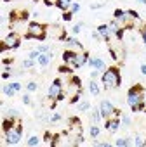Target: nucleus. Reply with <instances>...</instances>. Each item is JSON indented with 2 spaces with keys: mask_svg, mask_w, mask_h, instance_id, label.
I'll list each match as a JSON object with an SVG mask.
<instances>
[{
  "mask_svg": "<svg viewBox=\"0 0 146 147\" xmlns=\"http://www.w3.org/2000/svg\"><path fill=\"white\" fill-rule=\"evenodd\" d=\"M127 104L130 106L132 111H143L144 109V90H143V87L136 85L129 90Z\"/></svg>",
  "mask_w": 146,
  "mask_h": 147,
  "instance_id": "obj_1",
  "label": "nucleus"
},
{
  "mask_svg": "<svg viewBox=\"0 0 146 147\" xmlns=\"http://www.w3.org/2000/svg\"><path fill=\"white\" fill-rule=\"evenodd\" d=\"M101 80H103L104 87H108V88H117V87L122 85V78H120V73H118L117 67H110V69H106V71L103 73Z\"/></svg>",
  "mask_w": 146,
  "mask_h": 147,
  "instance_id": "obj_2",
  "label": "nucleus"
},
{
  "mask_svg": "<svg viewBox=\"0 0 146 147\" xmlns=\"http://www.w3.org/2000/svg\"><path fill=\"white\" fill-rule=\"evenodd\" d=\"M26 38H37V40H44L45 38V26L38 24V23H31L28 26V33Z\"/></svg>",
  "mask_w": 146,
  "mask_h": 147,
  "instance_id": "obj_3",
  "label": "nucleus"
},
{
  "mask_svg": "<svg viewBox=\"0 0 146 147\" xmlns=\"http://www.w3.org/2000/svg\"><path fill=\"white\" fill-rule=\"evenodd\" d=\"M49 97L54 99V100H63V99H64L61 80H54V82H52V85L49 87Z\"/></svg>",
  "mask_w": 146,
  "mask_h": 147,
  "instance_id": "obj_4",
  "label": "nucleus"
},
{
  "mask_svg": "<svg viewBox=\"0 0 146 147\" xmlns=\"http://www.w3.org/2000/svg\"><path fill=\"white\" fill-rule=\"evenodd\" d=\"M21 125L18 123L12 130H9L7 133H5V140H7V144H12V145H16L19 140H21Z\"/></svg>",
  "mask_w": 146,
  "mask_h": 147,
  "instance_id": "obj_5",
  "label": "nucleus"
},
{
  "mask_svg": "<svg viewBox=\"0 0 146 147\" xmlns=\"http://www.w3.org/2000/svg\"><path fill=\"white\" fill-rule=\"evenodd\" d=\"M19 45V35L18 33H9L4 40V45H2V50L5 49H16Z\"/></svg>",
  "mask_w": 146,
  "mask_h": 147,
  "instance_id": "obj_6",
  "label": "nucleus"
},
{
  "mask_svg": "<svg viewBox=\"0 0 146 147\" xmlns=\"http://www.w3.org/2000/svg\"><path fill=\"white\" fill-rule=\"evenodd\" d=\"M99 111H101V116L103 118H111L113 116V111H115V107L111 106V102H108V100H103L101 102V106H99Z\"/></svg>",
  "mask_w": 146,
  "mask_h": 147,
  "instance_id": "obj_7",
  "label": "nucleus"
},
{
  "mask_svg": "<svg viewBox=\"0 0 146 147\" xmlns=\"http://www.w3.org/2000/svg\"><path fill=\"white\" fill-rule=\"evenodd\" d=\"M18 123H19V119H14V116H9V119H4V123H2V130H4V133H7L9 130H12Z\"/></svg>",
  "mask_w": 146,
  "mask_h": 147,
  "instance_id": "obj_8",
  "label": "nucleus"
},
{
  "mask_svg": "<svg viewBox=\"0 0 146 147\" xmlns=\"http://www.w3.org/2000/svg\"><path fill=\"white\" fill-rule=\"evenodd\" d=\"M87 61H89V54H87V52H84V54H80V55L77 54V57H75V61H73L71 66H73V67H80V66H84Z\"/></svg>",
  "mask_w": 146,
  "mask_h": 147,
  "instance_id": "obj_9",
  "label": "nucleus"
},
{
  "mask_svg": "<svg viewBox=\"0 0 146 147\" xmlns=\"http://www.w3.org/2000/svg\"><path fill=\"white\" fill-rule=\"evenodd\" d=\"M28 19V11H12L11 12V21H25Z\"/></svg>",
  "mask_w": 146,
  "mask_h": 147,
  "instance_id": "obj_10",
  "label": "nucleus"
},
{
  "mask_svg": "<svg viewBox=\"0 0 146 147\" xmlns=\"http://www.w3.org/2000/svg\"><path fill=\"white\" fill-rule=\"evenodd\" d=\"M120 126V118H108L106 119V128L110 131H117Z\"/></svg>",
  "mask_w": 146,
  "mask_h": 147,
  "instance_id": "obj_11",
  "label": "nucleus"
},
{
  "mask_svg": "<svg viewBox=\"0 0 146 147\" xmlns=\"http://www.w3.org/2000/svg\"><path fill=\"white\" fill-rule=\"evenodd\" d=\"M52 57H54L52 52H44V54H40V57H38V64H40V66H47V64L52 61Z\"/></svg>",
  "mask_w": 146,
  "mask_h": 147,
  "instance_id": "obj_12",
  "label": "nucleus"
},
{
  "mask_svg": "<svg viewBox=\"0 0 146 147\" xmlns=\"http://www.w3.org/2000/svg\"><path fill=\"white\" fill-rule=\"evenodd\" d=\"M75 57H77V54L73 52V50H64V52H63V61H64L66 64H73Z\"/></svg>",
  "mask_w": 146,
  "mask_h": 147,
  "instance_id": "obj_13",
  "label": "nucleus"
},
{
  "mask_svg": "<svg viewBox=\"0 0 146 147\" xmlns=\"http://www.w3.org/2000/svg\"><path fill=\"white\" fill-rule=\"evenodd\" d=\"M98 33H99L104 40H108V38H110V35H111V30H110V26H108V24H101V26L98 28Z\"/></svg>",
  "mask_w": 146,
  "mask_h": 147,
  "instance_id": "obj_14",
  "label": "nucleus"
},
{
  "mask_svg": "<svg viewBox=\"0 0 146 147\" xmlns=\"http://www.w3.org/2000/svg\"><path fill=\"white\" fill-rule=\"evenodd\" d=\"M89 64H91V67H94V69H104V62L101 61V59H98V57H92V59H89Z\"/></svg>",
  "mask_w": 146,
  "mask_h": 147,
  "instance_id": "obj_15",
  "label": "nucleus"
},
{
  "mask_svg": "<svg viewBox=\"0 0 146 147\" xmlns=\"http://www.w3.org/2000/svg\"><path fill=\"white\" fill-rule=\"evenodd\" d=\"M70 87H71V88H75V90H80V87H82L80 78H78V76H71V80H70Z\"/></svg>",
  "mask_w": 146,
  "mask_h": 147,
  "instance_id": "obj_16",
  "label": "nucleus"
},
{
  "mask_svg": "<svg viewBox=\"0 0 146 147\" xmlns=\"http://www.w3.org/2000/svg\"><path fill=\"white\" fill-rule=\"evenodd\" d=\"M56 5H57L61 11H66V9L71 5V0H56Z\"/></svg>",
  "mask_w": 146,
  "mask_h": 147,
  "instance_id": "obj_17",
  "label": "nucleus"
},
{
  "mask_svg": "<svg viewBox=\"0 0 146 147\" xmlns=\"http://www.w3.org/2000/svg\"><path fill=\"white\" fill-rule=\"evenodd\" d=\"M89 92H91L92 95H98V94H99V87H98L96 82H91V85H89Z\"/></svg>",
  "mask_w": 146,
  "mask_h": 147,
  "instance_id": "obj_18",
  "label": "nucleus"
},
{
  "mask_svg": "<svg viewBox=\"0 0 146 147\" xmlns=\"http://www.w3.org/2000/svg\"><path fill=\"white\" fill-rule=\"evenodd\" d=\"M4 94H5V95H9V97H12V95L16 94V90L12 88V85H7V87H4Z\"/></svg>",
  "mask_w": 146,
  "mask_h": 147,
  "instance_id": "obj_19",
  "label": "nucleus"
},
{
  "mask_svg": "<svg viewBox=\"0 0 146 147\" xmlns=\"http://www.w3.org/2000/svg\"><path fill=\"white\" fill-rule=\"evenodd\" d=\"M99 118H101V111H99V109L92 111V114H91V119H92L94 123H98V121H99Z\"/></svg>",
  "mask_w": 146,
  "mask_h": 147,
  "instance_id": "obj_20",
  "label": "nucleus"
},
{
  "mask_svg": "<svg viewBox=\"0 0 146 147\" xmlns=\"http://www.w3.org/2000/svg\"><path fill=\"white\" fill-rule=\"evenodd\" d=\"M129 144H130V142H129L127 138H118V140L115 142V145H117V147H125V145H129Z\"/></svg>",
  "mask_w": 146,
  "mask_h": 147,
  "instance_id": "obj_21",
  "label": "nucleus"
},
{
  "mask_svg": "<svg viewBox=\"0 0 146 147\" xmlns=\"http://www.w3.org/2000/svg\"><path fill=\"white\" fill-rule=\"evenodd\" d=\"M123 18H125V12L120 11V9H117V11H115V19H117V21H122Z\"/></svg>",
  "mask_w": 146,
  "mask_h": 147,
  "instance_id": "obj_22",
  "label": "nucleus"
},
{
  "mask_svg": "<svg viewBox=\"0 0 146 147\" xmlns=\"http://www.w3.org/2000/svg\"><path fill=\"white\" fill-rule=\"evenodd\" d=\"M87 109H89V102L87 100H82L78 104V111H87Z\"/></svg>",
  "mask_w": 146,
  "mask_h": 147,
  "instance_id": "obj_23",
  "label": "nucleus"
},
{
  "mask_svg": "<svg viewBox=\"0 0 146 147\" xmlns=\"http://www.w3.org/2000/svg\"><path fill=\"white\" fill-rule=\"evenodd\" d=\"M99 135V128L94 125V126H91V137H98Z\"/></svg>",
  "mask_w": 146,
  "mask_h": 147,
  "instance_id": "obj_24",
  "label": "nucleus"
},
{
  "mask_svg": "<svg viewBox=\"0 0 146 147\" xmlns=\"http://www.w3.org/2000/svg\"><path fill=\"white\" fill-rule=\"evenodd\" d=\"M127 16H129L130 19H137V18H139V14H137L136 11H127Z\"/></svg>",
  "mask_w": 146,
  "mask_h": 147,
  "instance_id": "obj_25",
  "label": "nucleus"
},
{
  "mask_svg": "<svg viewBox=\"0 0 146 147\" xmlns=\"http://www.w3.org/2000/svg\"><path fill=\"white\" fill-rule=\"evenodd\" d=\"M37 144H38V138H37V137H30L28 145H30V147H33V145H37Z\"/></svg>",
  "mask_w": 146,
  "mask_h": 147,
  "instance_id": "obj_26",
  "label": "nucleus"
},
{
  "mask_svg": "<svg viewBox=\"0 0 146 147\" xmlns=\"http://www.w3.org/2000/svg\"><path fill=\"white\" fill-rule=\"evenodd\" d=\"M23 66H25V67H31V66H33V59H26V61L23 62Z\"/></svg>",
  "mask_w": 146,
  "mask_h": 147,
  "instance_id": "obj_27",
  "label": "nucleus"
},
{
  "mask_svg": "<svg viewBox=\"0 0 146 147\" xmlns=\"http://www.w3.org/2000/svg\"><path fill=\"white\" fill-rule=\"evenodd\" d=\"M71 18H73V12H66V14H63V19H64V21H70Z\"/></svg>",
  "mask_w": 146,
  "mask_h": 147,
  "instance_id": "obj_28",
  "label": "nucleus"
},
{
  "mask_svg": "<svg viewBox=\"0 0 146 147\" xmlns=\"http://www.w3.org/2000/svg\"><path fill=\"white\" fill-rule=\"evenodd\" d=\"M59 73H71V69H70L68 66H61V67H59Z\"/></svg>",
  "mask_w": 146,
  "mask_h": 147,
  "instance_id": "obj_29",
  "label": "nucleus"
},
{
  "mask_svg": "<svg viewBox=\"0 0 146 147\" xmlns=\"http://www.w3.org/2000/svg\"><path fill=\"white\" fill-rule=\"evenodd\" d=\"M28 90H30V92H35V90H37V83H33V82L28 83Z\"/></svg>",
  "mask_w": 146,
  "mask_h": 147,
  "instance_id": "obj_30",
  "label": "nucleus"
},
{
  "mask_svg": "<svg viewBox=\"0 0 146 147\" xmlns=\"http://www.w3.org/2000/svg\"><path fill=\"white\" fill-rule=\"evenodd\" d=\"M122 123H123L125 126H127V125H130V118H129V116H122Z\"/></svg>",
  "mask_w": 146,
  "mask_h": 147,
  "instance_id": "obj_31",
  "label": "nucleus"
},
{
  "mask_svg": "<svg viewBox=\"0 0 146 147\" xmlns=\"http://www.w3.org/2000/svg\"><path fill=\"white\" fill-rule=\"evenodd\" d=\"M80 30H82V24H77V26H73V33H75V35H78V33H80Z\"/></svg>",
  "mask_w": 146,
  "mask_h": 147,
  "instance_id": "obj_32",
  "label": "nucleus"
},
{
  "mask_svg": "<svg viewBox=\"0 0 146 147\" xmlns=\"http://www.w3.org/2000/svg\"><path fill=\"white\" fill-rule=\"evenodd\" d=\"M78 9H80L78 4H73V5H71V12H78Z\"/></svg>",
  "mask_w": 146,
  "mask_h": 147,
  "instance_id": "obj_33",
  "label": "nucleus"
},
{
  "mask_svg": "<svg viewBox=\"0 0 146 147\" xmlns=\"http://www.w3.org/2000/svg\"><path fill=\"white\" fill-rule=\"evenodd\" d=\"M23 102H25V104H31V100H30V95H23Z\"/></svg>",
  "mask_w": 146,
  "mask_h": 147,
  "instance_id": "obj_34",
  "label": "nucleus"
},
{
  "mask_svg": "<svg viewBox=\"0 0 146 147\" xmlns=\"http://www.w3.org/2000/svg\"><path fill=\"white\" fill-rule=\"evenodd\" d=\"M134 144H136V145H144L146 142H144L143 138H136V142H134Z\"/></svg>",
  "mask_w": 146,
  "mask_h": 147,
  "instance_id": "obj_35",
  "label": "nucleus"
},
{
  "mask_svg": "<svg viewBox=\"0 0 146 147\" xmlns=\"http://www.w3.org/2000/svg\"><path fill=\"white\" fill-rule=\"evenodd\" d=\"M59 118H61L59 114H54V116L50 118V121H52V123H56V121H59Z\"/></svg>",
  "mask_w": 146,
  "mask_h": 147,
  "instance_id": "obj_36",
  "label": "nucleus"
},
{
  "mask_svg": "<svg viewBox=\"0 0 146 147\" xmlns=\"http://www.w3.org/2000/svg\"><path fill=\"white\" fill-rule=\"evenodd\" d=\"M44 4H45L47 7H52V5H54V2H52V0H44Z\"/></svg>",
  "mask_w": 146,
  "mask_h": 147,
  "instance_id": "obj_37",
  "label": "nucleus"
},
{
  "mask_svg": "<svg viewBox=\"0 0 146 147\" xmlns=\"http://www.w3.org/2000/svg\"><path fill=\"white\" fill-rule=\"evenodd\" d=\"M110 54H111V57H113V59H115V61H117V59H118V57H117V52H115V50H113V49H110Z\"/></svg>",
  "mask_w": 146,
  "mask_h": 147,
  "instance_id": "obj_38",
  "label": "nucleus"
},
{
  "mask_svg": "<svg viewBox=\"0 0 146 147\" xmlns=\"http://www.w3.org/2000/svg\"><path fill=\"white\" fill-rule=\"evenodd\" d=\"M11 85H12V88H14V90H16V92H18V90H19V88H21V85H19V83H11Z\"/></svg>",
  "mask_w": 146,
  "mask_h": 147,
  "instance_id": "obj_39",
  "label": "nucleus"
},
{
  "mask_svg": "<svg viewBox=\"0 0 146 147\" xmlns=\"http://www.w3.org/2000/svg\"><path fill=\"white\" fill-rule=\"evenodd\" d=\"M141 33H143V38H144V43H146V26H143V30H141Z\"/></svg>",
  "mask_w": 146,
  "mask_h": 147,
  "instance_id": "obj_40",
  "label": "nucleus"
},
{
  "mask_svg": "<svg viewBox=\"0 0 146 147\" xmlns=\"http://www.w3.org/2000/svg\"><path fill=\"white\" fill-rule=\"evenodd\" d=\"M141 73H143V75H146V64H141Z\"/></svg>",
  "mask_w": 146,
  "mask_h": 147,
  "instance_id": "obj_41",
  "label": "nucleus"
},
{
  "mask_svg": "<svg viewBox=\"0 0 146 147\" xmlns=\"http://www.w3.org/2000/svg\"><path fill=\"white\" fill-rule=\"evenodd\" d=\"M98 76V71H91V78H96Z\"/></svg>",
  "mask_w": 146,
  "mask_h": 147,
  "instance_id": "obj_42",
  "label": "nucleus"
},
{
  "mask_svg": "<svg viewBox=\"0 0 146 147\" xmlns=\"http://www.w3.org/2000/svg\"><path fill=\"white\" fill-rule=\"evenodd\" d=\"M137 2H141V4H146V0H137Z\"/></svg>",
  "mask_w": 146,
  "mask_h": 147,
  "instance_id": "obj_43",
  "label": "nucleus"
},
{
  "mask_svg": "<svg viewBox=\"0 0 146 147\" xmlns=\"http://www.w3.org/2000/svg\"><path fill=\"white\" fill-rule=\"evenodd\" d=\"M4 2H9V0H4Z\"/></svg>",
  "mask_w": 146,
  "mask_h": 147,
  "instance_id": "obj_44",
  "label": "nucleus"
}]
</instances>
